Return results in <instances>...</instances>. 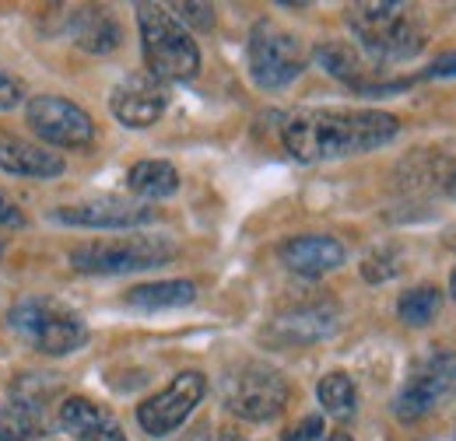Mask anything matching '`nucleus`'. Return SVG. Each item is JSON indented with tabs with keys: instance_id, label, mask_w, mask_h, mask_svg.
Returning a JSON list of instances; mask_svg holds the SVG:
<instances>
[{
	"instance_id": "nucleus-12",
	"label": "nucleus",
	"mask_w": 456,
	"mask_h": 441,
	"mask_svg": "<svg viewBox=\"0 0 456 441\" xmlns=\"http://www.w3.org/2000/svg\"><path fill=\"white\" fill-rule=\"evenodd\" d=\"M53 218L60 224H74V228H106V231H119V228H137L155 218L151 207L144 204H130L119 196H99L88 204H70V207H57Z\"/></svg>"
},
{
	"instance_id": "nucleus-22",
	"label": "nucleus",
	"mask_w": 456,
	"mask_h": 441,
	"mask_svg": "<svg viewBox=\"0 0 456 441\" xmlns=\"http://www.w3.org/2000/svg\"><path fill=\"white\" fill-rule=\"evenodd\" d=\"M316 60H320V67H323L327 74H334V77H341V81H351L354 88L365 84L362 56H358V50H351L347 43H323V46L316 50Z\"/></svg>"
},
{
	"instance_id": "nucleus-6",
	"label": "nucleus",
	"mask_w": 456,
	"mask_h": 441,
	"mask_svg": "<svg viewBox=\"0 0 456 441\" xmlns=\"http://www.w3.org/2000/svg\"><path fill=\"white\" fill-rule=\"evenodd\" d=\"M246 56H249L253 81L260 88H267V92L285 88V84H291L305 70V50H302V43L291 32L278 28L274 21H256L253 25Z\"/></svg>"
},
{
	"instance_id": "nucleus-20",
	"label": "nucleus",
	"mask_w": 456,
	"mask_h": 441,
	"mask_svg": "<svg viewBox=\"0 0 456 441\" xmlns=\"http://www.w3.org/2000/svg\"><path fill=\"white\" fill-rule=\"evenodd\" d=\"M126 186L144 200H166L179 189V172L169 162L148 158V162H137L126 172Z\"/></svg>"
},
{
	"instance_id": "nucleus-19",
	"label": "nucleus",
	"mask_w": 456,
	"mask_h": 441,
	"mask_svg": "<svg viewBox=\"0 0 456 441\" xmlns=\"http://www.w3.org/2000/svg\"><path fill=\"white\" fill-rule=\"evenodd\" d=\"M197 298V287L190 280H159V284H141L126 291V305L141 312H162V309H183Z\"/></svg>"
},
{
	"instance_id": "nucleus-4",
	"label": "nucleus",
	"mask_w": 456,
	"mask_h": 441,
	"mask_svg": "<svg viewBox=\"0 0 456 441\" xmlns=\"http://www.w3.org/2000/svg\"><path fill=\"white\" fill-rule=\"evenodd\" d=\"M172 256L175 245L166 235H123L70 249V267L81 274H137L169 263Z\"/></svg>"
},
{
	"instance_id": "nucleus-18",
	"label": "nucleus",
	"mask_w": 456,
	"mask_h": 441,
	"mask_svg": "<svg viewBox=\"0 0 456 441\" xmlns=\"http://www.w3.org/2000/svg\"><path fill=\"white\" fill-rule=\"evenodd\" d=\"M50 417L46 406L11 396V403L0 406V441H36L46 435Z\"/></svg>"
},
{
	"instance_id": "nucleus-8",
	"label": "nucleus",
	"mask_w": 456,
	"mask_h": 441,
	"mask_svg": "<svg viewBox=\"0 0 456 441\" xmlns=\"http://www.w3.org/2000/svg\"><path fill=\"white\" fill-rule=\"evenodd\" d=\"M225 403L242 421H253V424L274 421L288 403L285 375L267 365H246L225 382Z\"/></svg>"
},
{
	"instance_id": "nucleus-14",
	"label": "nucleus",
	"mask_w": 456,
	"mask_h": 441,
	"mask_svg": "<svg viewBox=\"0 0 456 441\" xmlns=\"http://www.w3.org/2000/svg\"><path fill=\"white\" fill-rule=\"evenodd\" d=\"M60 424L77 441H126L113 413L85 396H70L60 403Z\"/></svg>"
},
{
	"instance_id": "nucleus-9",
	"label": "nucleus",
	"mask_w": 456,
	"mask_h": 441,
	"mask_svg": "<svg viewBox=\"0 0 456 441\" xmlns=\"http://www.w3.org/2000/svg\"><path fill=\"white\" fill-rule=\"evenodd\" d=\"M204 392H208V379L200 372H179L162 392H155L151 399H144L137 406V424L151 438H166L197 410Z\"/></svg>"
},
{
	"instance_id": "nucleus-31",
	"label": "nucleus",
	"mask_w": 456,
	"mask_h": 441,
	"mask_svg": "<svg viewBox=\"0 0 456 441\" xmlns=\"http://www.w3.org/2000/svg\"><path fill=\"white\" fill-rule=\"evenodd\" d=\"M450 294L456 298V270H453V277H450Z\"/></svg>"
},
{
	"instance_id": "nucleus-15",
	"label": "nucleus",
	"mask_w": 456,
	"mask_h": 441,
	"mask_svg": "<svg viewBox=\"0 0 456 441\" xmlns=\"http://www.w3.org/2000/svg\"><path fill=\"white\" fill-rule=\"evenodd\" d=\"M338 330V305L330 301H316V305H302L288 316H278L271 336L278 343H313V340H323Z\"/></svg>"
},
{
	"instance_id": "nucleus-10",
	"label": "nucleus",
	"mask_w": 456,
	"mask_h": 441,
	"mask_svg": "<svg viewBox=\"0 0 456 441\" xmlns=\"http://www.w3.org/2000/svg\"><path fill=\"white\" fill-rule=\"evenodd\" d=\"M28 126L57 148H88L95 140L92 116L60 95H36L28 102Z\"/></svg>"
},
{
	"instance_id": "nucleus-3",
	"label": "nucleus",
	"mask_w": 456,
	"mask_h": 441,
	"mask_svg": "<svg viewBox=\"0 0 456 441\" xmlns=\"http://www.w3.org/2000/svg\"><path fill=\"white\" fill-rule=\"evenodd\" d=\"M137 25H141V50L148 74L166 81H190L200 70V50L193 36L172 18L162 4H137Z\"/></svg>"
},
{
	"instance_id": "nucleus-28",
	"label": "nucleus",
	"mask_w": 456,
	"mask_h": 441,
	"mask_svg": "<svg viewBox=\"0 0 456 441\" xmlns=\"http://www.w3.org/2000/svg\"><path fill=\"white\" fill-rule=\"evenodd\" d=\"M425 77H456V53L436 56L432 67L425 70Z\"/></svg>"
},
{
	"instance_id": "nucleus-27",
	"label": "nucleus",
	"mask_w": 456,
	"mask_h": 441,
	"mask_svg": "<svg viewBox=\"0 0 456 441\" xmlns=\"http://www.w3.org/2000/svg\"><path fill=\"white\" fill-rule=\"evenodd\" d=\"M0 224H4V228H25V214H21L18 204L7 200L4 193H0Z\"/></svg>"
},
{
	"instance_id": "nucleus-5",
	"label": "nucleus",
	"mask_w": 456,
	"mask_h": 441,
	"mask_svg": "<svg viewBox=\"0 0 456 441\" xmlns=\"http://www.w3.org/2000/svg\"><path fill=\"white\" fill-rule=\"evenodd\" d=\"M11 330L18 333L25 343H32L36 350L50 354V357H63V354H74L85 347L88 340V326L67 312L57 301H21L11 309Z\"/></svg>"
},
{
	"instance_id": "nucleus-17",
	"label": "nucleus",
	"mask_w": 456,
	"mask_h": 441,
	"mask_svg": "<svg viewBox=\"0 0 456 441\" xmlns=\"http://www.w3.org/2000/svg\"><path fill=\"white\" fill-rule=\"evenodd\" d=\"M67 28L70 39L88 53H113L119 46V25L106 7H77Z\"/></svg>"
},
{
	"instance_id": "nucleus-13",
	"label": "nucleus",
	"mask_w": 456,
	"mask_h": 441,
	"mask_svg": "<svg viewBox=\"0 0 456 441\" xmlns=\"http://www.w3.org/2000/svg\"><path fill=\"white\" fill-rule=\"evenodd\" d=\"M281 263L298 277H323L344 263V245L330 235H295L278 249Z\"/></svg>"
},
{
	"instance_id": "nucleus-24",
	"label": "nucleus",
	"mask_w": 456,
	"mask_h": 441,
	"mask_svg": "<svg viewBox=\"0 0 456 441\" xmlns=\"http://www.w3.org/2000/svg\"><path fill=\"white\" fill-rule=\"evenodd\" d=\"M169 11L179 25L186 21V25H193L197 32L215 28V7H211V4H172Z\"/></svg>"
},
{
	"instance_id": "nucleus-23",
	"label": "nucleus",
	"mask_w": 456,
	"mask_h": 441,
	"mask_svg": "<svg viewBox=\"0 0 456 441\" xmlns=\"http://www.w3.org/2000/svg\"><path fill=\"white\" fill-rule=\"evenodd\" d=\"M316 396H320L323 410H327L330 417H338V421H347V417L354 413V406H358L354 382H351L344 372H330V375H323V379H320V386H316Z\"/></svg>"
},
{
	"instance_id": "nucleus-29",
	"label": "nucleus",
	"mask_w": 456,
	"mask_h": 441,
	"mask_svg": "<svg viewBox=\"0 0 456 441\" xmlns=\"http://www.w3.org/2000/svg\"><path fill=\"white\" fill-rule=\"evenodd\" d=\"M218 441H249V438H246V435H239L235 428H225V431L218 435Z\"/></svg>"
},
{
	"instance_id": "nucleus-32",
	"label": "nucleus",
	"mask_w": 456,
	"mask_h": 441,
	"mask_svg": "<svg viewBox=\"0 0 456 441\" xmlns=\"http://www.w3.org/2000/svg\"><path fill=\"white\" fill-rule=\"evenodd\" d=\"M450 193L456 196V175H453V182H450Z\"/></svg>"
},
{
	"instance_id": "nucleus-7",
	"label": "nucleus",
	"mask_w": 456,
	"mask_h": 441,
	"mask_svg": "<svg viewBox=\"0 0 456 441\" xmlns=\"http://www.w3.org/2000/svg\"><path fill=\"white\" fill-rule=\"evenodd\" d=\"M450 399H456V354L453 350H439V354H428L411 372V379L397 392L394 410H397L400 421L411 424V421L428 417L432 410H439Z\"/></svg>"
},
{
	"instance_id": "nucleus-26",
	"label": "nucleus",
	"mask_w": 456,
	"mask_h": 441,
	"mask_svg": "<svg viewBox=\"0 0 456 441\" xmlns=\"http://www.w3.org/2000/svg\"><path fill=\"white\" fill-rule=\"evenodd\" d=\"M21 99H25L21 81H14L11 74H4V70H0V109H14Z\"/></svg>"
},
{
	"instance_id": "nucleus-33",
	"label": "nucleus",
	"mask_w": 456,
	"mask_h": 441,
	"mask_svg": "<svg viewBox=\"0 0 456 441\" xmlns=\"http://www.w3.org/2000/svg\"><path fill=\"white\" fill-rule=\"evenodd\" d=\"M0 253H4V238H0Z\"/></svg>"
},
{
	"instance_id": "nucleus-16",
	"label": "nucleus",
	"mask_w": 456,
	"mask_h": 441,
	"mask_svg": "<svg viewBox=\"0 0 456 441\" xmlns=\"http://www.w3.org/2000/svg\"><path fill=\"white\" fill-rule=\"evenodd\" d=\"M0 168L21 179H57L63 172V158L21 137H0Z\"/></svg>"
},
{
	"instance_id": "nucleus-1",
	"label": "nucleus",
	"mask_w": 456,
	"mask_h": 441,
	"mask_svg": "<svg viewBox=\"0 0 456 441\" xmlns=\"http://www.w3.org/2000/svg\"><path fill=\"white\" fill-rule=\"evenodd\" d=\"M400 133L397 116L379 109H305L281 126L288 155L298 162H330L376 151Z\"/></svg>"
},
{
	"instance_id": "nucleus-21",
	"label": "nucleus",
	"mask_w": 456,
	"mask_h": 441,
	"mask_svg": "<svg viewBox=\"0 0 456 441\" xmlns=\"http://www.w3.org/2000/svg\"><path fill=\"white\" fill-rule=\"evenodd\" d=\"M439 309H443V291L432 287V284L403 291L397 301L400 319H403L407 326H428V323L439 316Z\"/></svg>"
},
{
	"instance_id": "nucleus-25",
	"label": "nucleus",
	"mask_w": 456,
	"mask_h": 441,
	"mask_svg": "<svg viewBox=\"0 0 456 441\" xmlns=\"http://www.w3.org/2000/svg\"><path fill=\"white\" fill-rule=\"evenodd\" d=\"M281 441H323V417H302L295 428H288Z\"/></svg>"
},
{
	"instance_id": "nucleus-30",
	"label": "nucleus",
	"mask_w": 456,
	"mask_h": 441,
	"mask_svg": "<svg viewBox=\"0 0 456 441\" xmlns=\"http://www.w3.org/2000/svg\"><path fill=\"white\" fill-rule=\"evenodd\" d=\"M327 441H351V438H347L344 431H334V435H330V438H327Z\"/></svg>"
},
{
	"instance_id": "nucleus-2",
	"label": "nucleus",
	"mask_w": 456,
	"mask_h": 441,
	"mask_svg": "<svg viewBox=\"0 0 456 441\" xmlns=\"http://www.w3.org/2000/svg\"><path fill=\"white\" fill-rule=\"evenodd\" d=\"M347 25L376 60H407L425 46V25L411 4H351Z\"/></svg>"
},
{
	"instance_id": "nucleus-11",
	"label": "nucleus",
	"mask_w": 456,
	"mask_h": 441,
	"mask_svg": "<svg viewBox=\"0 0 456 441\" xmlns=\"http://www.w3.org/2000/svg\"><path fill=\"white\" fill-rule=\"evenodd\" d=\"M166 106H169V92L151 74H130L126 81L116 84L113 99H110L113 116L130 130H144V126L159 123Z\"/></svg>"
}]
</instances>
